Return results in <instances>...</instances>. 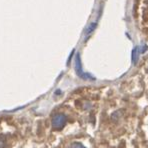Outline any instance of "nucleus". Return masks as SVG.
<instances>
[{"mask_svg":"<svg viewBox=\"0 0 148 148\" xmlns=\"http://www.w3.org/2000/svg\"><path fill=\"white\" fill-rule=\"evenodd\" d=\"M66 116L64 114H61V113H58V114L54 115L53 118L51 120V124L52 127L55 130H61L63 127L66 124Z\"/></svg>","mask_w":148,"mask_h":148,"instance_id":"nucleus-1","label":"nucleus"},{"mask_svg":"<svg viewBox=\"0 0 148 148\" xmlns=\"http://www.w3.org/2000/svg\"><path fill=\"white\" fill-rule=\"evenodd\" d=\"M75 69H76V72L79 76H81V77H87L85 74H83L82 72V69H81V61H80V56L79 54H77L76 55V60H75Z\"/></svg>","mask_w":148,"mask_h":148,"instance_id":"nucleus-2","label":"nucleus"},{"mask_svg":"<svg viewBox=\"0 0 148 148\" xmlns=\"http://www.w3.org/2000/svg\"><path fill=\"white\" fill-rule=\"evenodd\" d=\"M96 25L97 24H96V23H94V22L91 23V24H89V26L86 28V30H85V34H86V35H89V34L92 33V32L94 31L95 28H96Z\"/></svg>","mask_w":148,"mask_h":148,"instance_id":"nucleus-3","label":"nucleus"},{"mask_svg":"<svg viewBox=\"0 0 148 148\" xmlns=\"http://www.w3.org/2000/svg\"><path fill=\"white\" fill-rule=\"evenodd\" d=\"M138 54H139V49H138V47H135V48L133 49V51H132V61H133L134 64L137 62Z\"/></svg>","mask_w":148,"mask_h":148,"instance_id":"nucleus-4","label":"nucleus"},{"mask_svg":"<svg viewBox=\"0 0 148 148\" xmlns=\"http://www.w3.org/2000/svg\"><path fill=\"white\" fill-rule=\"evenodd\" d=\"M6 146V138L3 135H0V148H5Z\"/></svg>","mask_w":148,"mask_h":148,"instance_id":"nucleus-5","label":"nucleus"},{"mask_svg":"<svg viewBox=\"0 0 148 148\" xmlns=\"http://www.w3.org/2000/svg\"><path fill=\"white\" fill-rule=\"evenodd\" d=\"M69 148H86L84 145H82L81 143H78V142H74L72 144L69 146Z\"/></svg>","mask_w":148,"mask_h":148,"instance_id":"nucleus-6","label":"nucleus"}]
</instances>
